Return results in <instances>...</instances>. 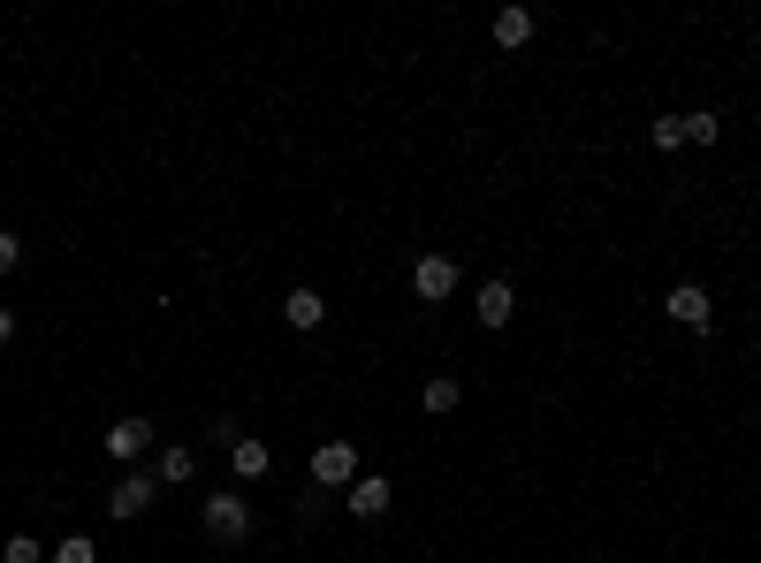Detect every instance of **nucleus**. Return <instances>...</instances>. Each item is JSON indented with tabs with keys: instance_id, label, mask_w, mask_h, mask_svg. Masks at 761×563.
I'll use <instances>...</instances> for the list:
<instances>
[{
	"instance_id": "nucleus-1",
	"label": "nucleus",
	"mask_w": 761,
	"mask_h": 563,
	"mask_svg": "<svg viewBox=\"0 0 761 563\" xmlns=\"http://www.w3.org/2000/svg\"><path fill=\"white\" fill-rule=\"evenodd\" d=\"M662 312H670L678 328H693V335H708V320H716V305H708V289H701V282H678V289L662 297Z\"/></svg>"
},
{
	"instance_id": "nucleus-2",
	"label": "nucleus",
	"mask_w": 761,
	"mask_h": 563,
	"mask_svg": "<svg viewBox=\"0 0 761 563\" xmlns=\"http://www.w3.org/2000/svg\"><path fill=\"white\" fill-rule=\"evenodd\" d=\"M358 480V449L350 441H320L312 449V487H350Z\"/></svg>"
},
{
	"instance_id": "nucleus-3",
	"label": "nucleus",
	"mask_w": 761,
	"mask_h": 563,
	"mask_svg": "<svg viewBox=\"0 0 761 563\" xmlns=\"http://www.w3.org/2000/svg\"><path fill=\"white\" fill-rule=\"evenodd\" d=\"M206 533H214V541H244V533H252L244 495H206Z\"/></svg>"
},
{
	"instance_id": "nucleus-4",
	"label": "nucleus",
	"mask_w": 761,
	"mask_h": 563,
	"mask_svg": "<svg viewBox=\"0 0 761 563\" xmlns=\"http://www.w3.org/2000/svg\"><path fill=\"white\" fill-rule=\"evenodd\" d=\"M152 495H160V480H152V472H130V480H115V495H107V518H138Z\"/></svg>"
},
{
	"instance_id": "nucleus-5",
	"label": "nucleus",
	"mask_w": 761,
	"mask_h": 563,
	"mask_svg": "<svg viewBox=\"0 0 761 563\" xmlns=\"http://www.w3.org/2000/svg\"><path fill=\"white\" fill-rule=\"evenodd\" d=\"M412 289H419V297H450V289H457V260H442V252H427V260L412 267Z\"/></svg>"
},
{
	"instance_id": "nucleus-6",
	"label": "nucleus",
	"mask_w": 761,
	"mask_h": 563,
	"mask_svg": "<svg viewBox=\"0 0 761 563\" xmlns=\"http://www.w3.org/2000/svg\"><path fill=\"white\" fill-rule=\"evenodd\" d=\"M146 449H152V426H146V420L107 426V457H123V464H130V457H146Z\"/></svg>"
},
{
	"instance_id": "nucleus-7",
	"label": "nucleus",
	"mask_w": 761,
	"mask_h": 563,
	"mask_svg": "<svg viewBox=\"0 0 761 563\" xmlns=\"http://www.w3.org/2000/svg\"><path fill=\"white\" fill-rule=\"evenodd\" d=\"M510 312H518L510 282H487V289H480V328H510Z\"/></svg>"
},
{
	"instance_id": "nucleus-8",
	"label": "nucleus",
	"mask_w": 761,
	"mask_h": 563,
	"mask_svg": "<svg viewBox=\"0 0 761 563\" xmlns=\"http://www.w3.org/2000/svg\"><path fill=\"white\" fill-rule=\"evenodd\" d=\"M419 404H427V412H435V420H450L457 404H464V381H450V374H435V381H427V389H419Z\"/></svg>"
},
{
	"instance_id": "nucleus-9",
	"label": "nucleus",
	"mask_w": 761,
	"mask_h": 563,
	"mask_svg": "<svg viewBox=\"0 0 761 563\" xmlns=\"http://www.w3.org/2000/svg\"><path fill=\"white\" fill-rule=\"evenodd\" d=\"M229 457H237V472H244V480H267V472H275V449H267V441H252V434H244Z\"/></svg>"
},
{
	"instance_id": "nucleus-10",
	"label": "nucleus",
	"mask_w": 761,
	"mask_h": 563,
	"mask_svg": "<svg viewBox=\"0 0 761 563\" xmlns=\"http://www.w3.org/2000/svg\"><path fill=\"white\" fill-rule=\"evenodd\" d=\"M191 472H198V449H183V441H168V449H160V487H183Z\"/></svg>"
},
{
	"instance_id": "nucleus-11",
	"label": "nucleus",
	"mask_w": 761,
	"mask_h": 563,
	"mask_svg": "<svg viewBox=\"0 0 761 563\" xmlns=\"http://www.w3.org/2000/svg\"><path fill=\"white\" fill-rule=\"evenodd\" d=\"M389 510V480H350V518H381Z\"/></svg>"
},
{
	"instance_id": "nucleus-12",
	"label": "nucleus",
	"mask_w": 761,
	"mask_h": 563,
	"mask_svg": "<svg viewBox=\"0 0 761 563\" xmlns=\"http://www.w3.org/2000/svg\"><path fill=\"white\" fill-rule=\"evenodd\" d=\"M320 312H327L320 289H290V297H283V320H290V328H320Z\"/></svg>"
},
{
	"instance_id": "nucleus-13",
	"label": "nucleus",
	"mask_w": 761,
	"mask_h": 563,
	"mask_svg": "<svg viewBox=\"0 0 761 563\" xmlns=\"http://www.w3.org/2000/svg\"><path fill=\"white\" fill-rule=\"evenodd\" d=\"M533 38V8H503L495 15V46H526Z\"/></svg>"
},
{
	"instance_id": "nucleus-14",
	"label": "nucleus",
	"mask_w": 761,
	"mask_h": 563,
	"mask_svg": "<svg viewBox=\"0 0 761 563\" xmlns=\"http://www.w3.org/2000/svg\"><path fill=\"white\" fill-rule=\"evenodd\" d=\"M46 556H54V563H100V549H92L84 533H69V541H54Z\"/></svg>"
},
{
	"instance_id": "nucleus-15",
	"label": "nucleus",
	"mask_w": 761,
	"mask_h": 563,
	"mask_svg": "<svg viewBox=\"0 0 761 563\" xmlns=\"http://www.w3.org/2000/svg\"><path fill=\"white\" fill-rule=\"evenodd\" d=\"M724 138V115H685V145H716Z\"/></svg>"
},
{
	"instance_id": "nucleus-16",
	"label": "nucleus",
	"mask_w": 761,
	"mask_h": 563,
	"mask_svg": "<svg viewBox=\"0 0 761 563\" xmlns=\"http://www.w3.org/2000/svg\"><path fill=\"white\" fill-rule=\"evenodd\" d=\"M647 138L662 145V152H678V145H685V115H662V123H655V130H647Z\"/></svg>"
},
{
	"instance_id": "nucleus-17",
	"label": "nucleus",
	"mask_w": 761,
	"mask_h": 563,
	"mask_svg": "<svg viewBox=\"0 0 761 563\" xmlns=\"http://www.w3.org/2000/svg\"><path fill=\"white\" fill-rule=\"evenodd\" d=\"M46 556V549H38V541H31V533H15V541H8V549H0V563H38Z\"/></svg>"
},
{
	"instance_id": "nucleus-18",
	"label": "nucleus",
	"mask_w": 761,
	"mask_h": 563,
	"mask_svg": "<svg viewBox=\"0 0 761 563\" xmlns=\"http://www.w3.org/2000/svg\"><path fill=\"white\" fill-rule=\"evenodd\" d=\"M15 260H23V244H15V237L0 229V275H15Z\"/></svg>"
},
{
	"instance_id": "nucleus-19",
	"label": "nucleus",
	"mask_w": 761,
	"mask_h": 563,
	"mask_svg": "<svg viewBox=\"0 0 761 563\" xmlns=\"http://www.w3.org/2000/svg\"><path fill=\"white\" fill-rule=\"evenodd\" d=\"M8 335H15V312H8V305H0V343H8Z\"/></svg>"
}]
</instances>
